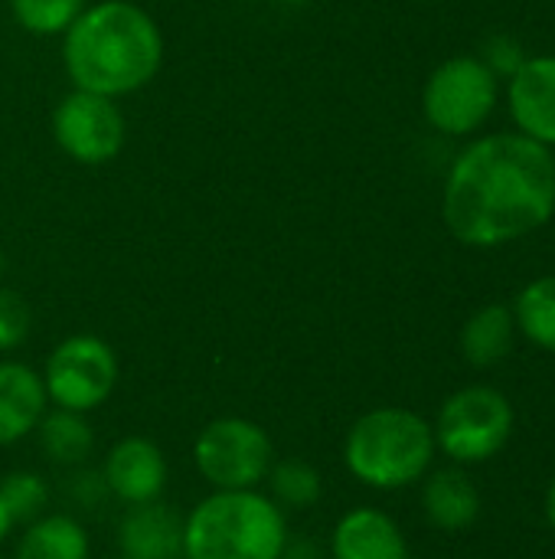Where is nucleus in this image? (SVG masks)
I'll return each mask as SVG.
<instances>
[{
    "label": "nucleus",
    "instance_id": "nucleus-13",
    "mask_svg": "<svg viewBox=\"0 0 555 559\" xmlns=\"http://www.w3.org/2000/svg\"><path fill=\"white\" fill-rule=\"evenodd\" d=\"M118 550L128 559H183V514L164 498L124 508Z\"/></svg>",
    "mask_w": 555,
    "mask_h": 559
},
{
    "label": "nucleus",
    "instance_id": "nucleus-19",
    "mask_svg": "<svg viewBox=\"0 0 555 559\" xmlns=\"http://www.w3.org/2000/svg\"><path fill=\"white\" fill-rule=\"evenodd\" d=\"M265 485H268L265 495L285 514H291V511H311L324 498V478L304 459H275Z\"/></svg>",
    "mask_w": 555,
    "mask_h": 559
},
{
    "label": "nucleus",
    "instance_id": "nucleus-15",
    "mask_svg": "<svg viewBox=\"0 0 555 559\" xmlns=\"http://www.w3.org/2000/svg\"><path fill=\"white\" fill-rule=\"evenodd\" d=\"M422 514L432 527L458 534L481 518V491L461 465L429 472L422 481Z\"/></svg>",
    "mask_w": 555,
    "mask_h": 559
},
{
    "label": "nucleus",
    "instance_id": "nucleus-20",
    "mask_svg": "<svg viewBox=\"0 0 555 559\" xmlns=\"http://www.w3.org/2000/svg\"><path fill=\"white\" fill-rule=\"evenodd\" d=\"M517 331L540 350L555 354V275L530 282L514 305Z\"/></svg>",
    "mask_w": 555,
    "mask_h": 559
},
{
    "label": "nucleus",
    "instance_id": "nucleus-7",
    "mask_svg": "<svg viewBox=\"0 0 555 559\" xmlns=\"http://www.w3.org/2000/svg\"><path fill=\"white\" fill-rule=\"evenodd\" d=\"M39 377H43L49 406L88 416L111 400L121 380V364H118L114 347L105 337L69 334L49 350Z\"/></svg>",
    "mask_w": 555,
    "mask_h": 559
},
{
    "label": "nucleus",
    "instance_id": "nucleus-25",
    "mask_svg": "<svg viewBox=\"0 0 555 559\" xmlns=\"http://www.w3.org/2000/svg\"><path fill=\"white\" fill-rule=\"evenodd\" d=\"M278 559H327V550H321V547H317L311 537H304V534H291Z\"/></svg>",
    "mask_w": 555,
    "mask_h": 559
},
{
    "label": "nucleus",
    "instance_id": "nucleus-5",
    "mask_svg": "<svg viewBox=\"0 0 555 559\" xmlns=\"http://www.w3.org/2000/svg\"><path fill=\"white\" fill-rule=\"evenodd\" d=\"M517 413L494 386H464L451 393L432 423L435 449L455 465H481L507 449L514 439Z\"/></svg>",
    "mask_w": 555,
    "mask_h": 559
},
{
    "label": "nucleus",
    "instance_id": "nucleus-18",
    "mask_svg": "<svg viewBox=\"0 0 555 559\" xmlns=\"http://www.w3.org/2000/svg\"><path fill=\"white\" fill-rule=\"evenodd\" d=\"M514 341H517V321H514V308L507 305H484L461 328V354L478 370L507 360Z\"/></svg>",
    "mask_w": 555,
    "mask_h": 559
},
{
    "label": "nucleus",
    "instance_id": "nucleus-1",
    "mask_svg": "<svg viewBox=\"0 0 555 559\" xmlns=\"http://www.w3.org/2000/svg\"><path fill=\"white\" fill-rule=\"evenodd\" d=\"M555 213L553 151L520 131H500L468 144L442 193L448 233L471 249L517 242Z\"/></svg>",
    "mask_w": 555,
    "mask_h": 559
},
{
    "label": "nucleus",
    "instance_id": "nucleus-4",
    "mask_svg": "<svg viewBox=\"0 0 555 559\" xmlns=\"http://www.w3.org/2000/svg\"><path fill=\"white\" fill-rule=\"evenodd\" d=\"M432 423L402 406L363 413L343 436L347 472L373 491H402L419 485L435 462Z\"/></svg>",
    "mask_w": 555,
    "mask_h": 559
},
{
    "label": "nucleus",
    "instance_id": "nucleus-11",
    "mask_svg": "<svg viewBox=\"0 0 555 559\" xmlns=\"http://www.w3.org/2000/svg\"><path fill=\"white\" fill-rule=\"evenodd\" d=\"M510 118L520 134L555 144V56H527L507 85Z\"/></svg>",
    "mask_w": 555,
    "mask_h": 559
},
{
    "label": "nucleus",
    "instance_id": "nucleus-3",
    "mask_svg": "<svg viewBox=\"0 0 555 559\" xmlns=\"http://www.w3.org/2000/svg\"><path fill=\"white\" fill-rule=\"evenodd\" d=\"M288 514L258 491H209L183 514V559H278Z\"/></svg>",
    "mask_w": 555,
    "mask_h": 559
},
{
    "label": "nucleus",
    "instance_id": "nucleus-8",
    "mask_svg": "<svg viewBox=\"0 0 555 559\" xmlns=\"http://www.w3.org/2000/svg\"><path fill=\"white\" fill-rule=\"evenodd\" d=\"M500 98V79L478 56L445 59L422 88V115L425 121L448 134L464 138L484 128Z\"/></svg>",
    "mask_w": 555,
    "mask_h": 559
},
{
    "label": "nucleus",
    "instance_id": "nucleus-24",
    "mask_svg": "<svg viewBox=\"0 0 555 559\" xmlns=\"http://www.w3.org/2000/svg\"><path fill=\"white\" fill-rule=\"evenodd\" d=\"M523 46L514 36H494L484 46V66L497 75V79H510L520 66H523Z\"/></svg>",
    "mask_w": 555,
    "mask_h": 559
},
{
    "label": "nucleus",
    "instance_id": "nucleus-26",
    "mask_svg": "<svg viewBox=\"0 0 555 559\" xmlns=\"http://www.w3.org/2000/svg\"><path fill=\"white\" fill-rule=\"evenodd\" d=\"M546 521H550V527H553L555 534V475L553 481H550V488H546Z\"/></svg>",
    "mask_w": 555,
    "mask_h": 559
},
{
    "label": "nucleus",
    "instance_id": "nucleus-14",
    "mask_svg": "<svg viewBox=\"0 0 555 559\" xmlns=\"http://www.w3.org/2000/svg\"><path fill=\"white\" fill-rule=\"evenodd\" d=\"M49 409L39 370L20 360H0V449L29 439Z\"/></svg>",
    "mask_w": 555,
    "mask_h": 559
},
{
    "label": "nucleus",
    "instance_id": "nucleus-9",
    "mask_svg": "<svg viewBox=\"0 0 555 559\" xmlns=\"http://www.w3.org/2000/svg\"><path fill=\"white\" fill-rule=\"evenodd\" d=\"M52 138L69 160L82 167H101L124 151L128 121L118 108V98L72 88L52 108Z\"/></svg>",
    "mask_w": 555,
    "mask_h": 559
},
{
    "label": "nucleus",
    "instance_id": "nucleus-21",
    "mask_svg": "<svg viewBox=\"0 0 555 559\" xmlns=\"http://www.w3.org/2000/svg\"><path fill=\"white\" fill-rule=\"evenodd\" d=\"M0 501L7 508L13 527H23V524L43 518L49 511L52 491H49V481L39 472L16 468V472H7L0 478Z\"/></svg>",
    "mask_w": 555,
    "mask_h": 559
},
{
    "label": "nucleus",
    "instance_id": "nucleus-2",
    "mask_svg": "<svg viewBox=\"0 0 555 559\" xmlns=\"http://www.w3.org/2000/svg\"><path fill=\"white\" fill-rule=\"evenodd\" d=\"M62 66L72 88L124 98L157 79L164 33L134 0H98L62 33Z\"/></svg>",
    "mask_w": 555,
    "mask_h": 559
},
{
    "label": "nucleus",
    "instance_id": "nucleus-16",
    "mask_svg": "<svg viewBox=\"0 0 555 559\" xmlns=\"http://www.w3.org/2000/svg\"><path fill=\"white\" fill-rule=\"evenodd\" d=\"M10 559H92V540L79 518L46 511L43 518L23 524Z\"/></svg>",
    "mask_w": 555,
    "mask_h": 559
},
{
    "label": "nucleus",
    "instance_id": "nucleus-12",
    "mask_svg": "<svg viewBox=\"0 0 555 559\" xmlns=\"http://www.w3.org/2000/svg\"><path fill=\"white\" fill-rule=\"evenodd\" d=\"M327 559H409V540L396 518L363 504L334 524Z\"/></svg>",
    "mask_w": 555,
    "mask_h": 559
},
{
    "label": "nucleus",
    "instance_id": "nucleus-23",
    "mask_svg": "<svg viewBox=\"0 0 555 559\" xmlns=\"http://www.w3.org/2000/svg\"><path fill=\"white\" fill-rule=\"evenodd\" d=\"M29 331H33L29 301L13 288H0V354L23 347Z\"/></svg>",
    "mask_w": 555,
    "mask_h": 559
},
{
    "label": "nucleus",
    "instance_id": "nucleus-10",
    "mask_svg": "<svg viewBox=\"0 0 555 559\" xmlns=\"http://www.w3.org/2000/svg\"><path fill=\"white\" fill-rule=\"evenodd\" d=\"M101 481L108 488V498L121 501L124 508L160 501L167 491L170 465L164 449L147 436H124L118 439L105 462H101Z\"/></svg>",
    "mask_w": 555,
    "mask_h": 559
},
{
    "label": "nucleus",
    "instance_id": "nucleus-6",
    "mask_svg": "<svg viewBox=\"0 0 555 559\" xmlns=\"http://www.w3.org/2000/svg\"><path fill=\"white\" fill-rule=\"evenodd\" d=\"M193 465L209 491H258L275 465V442L255 419L222 416L196 432Z\"/></svg>",
    "mask_w": 555,
    "mask_h": 559
},
{
    "label": "nucleus",
    "instance_id": "nucleus-30",
    "mask_svg": "<svg viewBox=\"0 0 555 559\" xmlns=\"http://www.w3.org/2000/svg\"><path fill=\"white\" fill-rule=\"evenodd\" d=\"M0 559H7V557H0Z\"/></svg>",
    "mask_w": 555,
    "mask_h": 559
},
{
    "label": "nucleus",
    "instance_id": "nucleus-29",
    "mask_svg": "<svg viewBox=\"0 0 555 559\" xmlns=\"http://www.w3.org/2000/svg\"><path fill=\"white\" fill-rule=\"evenodd\" d=\"M118 559H128V557H118Z\"/></svg>",
    "mask_w": 555,
    "mask_h": 559
},
{
    "label": "nucleus",
    "instance_id": "nucleus-27",
    "mask_svg": "<svg viewBox=\"0 0 555 559\" xmlns=\"http://www.w3.org/2000/svg\"><path fill=\"white\" fill-rule=\"evenodd\" d=\"M10 531H13V521H10V514H7V508H3V501H0V544L10 537Z\"/></svg>",
    "mask_w": 555,
    "mask_h": 559
},
{
    "label": "nucleus",
    "instance_id": "nucleus-17",
    "mask_svg": "<svg viewBox=\"0 0 555 559\" xmlns=\"http://www.w3.org/2000/svg\"><path fill=\"white\" fill-rule=\"evenodd\" d=\"M33 436L39 442L43 459L56 468H82L95 455V429L85 413L49 406Z\"/></svg>",
    "mask_w": 555,
    "mask_h": 559
},
{
    "label": "nucleus",
    "instance_id": "nucleus-22",
    "mask_svg": "<svg viewBox=\"0 0 555 559\" xmlns=\"http://www.w3.org/2000/svg\"><path fill=\"white\" fill-rule=\"evenodd\" d=\"M88 0H10L16 26L29 36H62Z\"/></svg>",
    "mask_w": 555,
    "mask_h": 559
},
{
    "label": "nucleus",
    "instance_id": "nucleus-28",
    "mask_svg": "<svg viewBox=\"0 0 555 559\" xmlns=\"http://www.w3.org/2000/svg\"><path fill=\"white\" fill-rule=\"evenodd\" d=\"M3 272H7V255H3V246H0V278H3Z\"/></svg>",
    "mask_w": 555,
    "mask_h": 559
}]
</instances>
